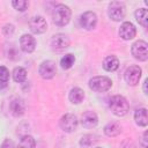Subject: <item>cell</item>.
<instances>
[{"label": "cell", "instance_id": "6da1fadb", "mask_svg": "<svg viewBox=\"0 0 148 148\" xmlns=\"http://www.w3.org/2000/svg\"><path fill=\"white\" fill-rule=\"evenodd\" d=\"M71 15H72V12L68 6L64 3H58L54 6L53 12H52L53 23L58 27H65L66 24H68L71 20Z\"/></svg>", "mask_w": 148, "mask_h": 148}, {"label": "cell", "instance_id": "7a4b0ae2", "mask_svg": "<svg viewBox=\"0 0 148 148\" xmlns=\"http://www.w3.org/2000/svg\"><path fill=\"white\" fill-rule=\"evenodd\" d=\"M109 108L111 110V112L117 116V117H123L125 114H127L128 110H130V104L126 101V98L121 95H114L110 98L109 102Z\"/></svg>", "mask_w": 148, "mask_h": 148}, {"label": "cell", "instance_id": "3957f363", "mask_svg": "<svg viewBox=\"0 0 148 148\" xmlns=\"http://www.w3.org/2000/svg\"><path fill=\"white\" fill-rule=\"evenodd\" d=\"M89 88L96 92H104L108 91L111 86L112 81L108 76H94L89 80Z\"/></svg>", "mask_w": 148, "mask_h": 148}, {"label": "cell", "instance_id": "277c9868", "mask_svg": "<svg viewBox=\"0 0 148 148\" xmlns=\"http://www.w3.org/2000/svg\"><path fill=\"white\" fill-rule=\"evenodd\" d=\"M126 14V7L124 2L121 1H112L109 3V9H108V15L112 21H121L125 17Z\"/></svg>", "mask_w": 148, "mask_h": 148}, {"label": "cell", "instance_id": "5b68a950", "mask_svg": "<svg viewBox=\"0 0 148 148\" xmlns=\"http://www.w3.org/2000/svg\"><path fill=\"white\" fill-rule=\"evenodd\" d=\"M132 56L139 61H146L148 59V44L145 40H136L131 49Z\"/></svg>", "mask_w": 148, "mask_h": 148}, {"label": "cell", "instance_id": "8992f818", "mask_svg": "<svg viewBox=\"0 0 148 148\" xmlns=\"http://www.w3.org/2000/svg\"><path fill=\"white\" fill-rule=\"evenodd\" d=\"M77 124H79V120L76 118V116L72 114V113H66L64 114L60 120H59V125H60V128L66 132V133H72L76 130L77 127Z\"/></svg>", "mask_w": 148, "mask_h": 148}, {"label": "cell", "instance_id": "52a82bcc", "mask_svg": "<svg viewBox=\"0 0 148 148\" xmlns=\"http://www.w3.org/2000/svg\"><path fill=\"white\" fill-rule=\"evenodd\" d=\"M141 74H142L141 68L139 66H136V65H132V66H130L125 71L124 77H125V81H126L127 84H130V86H136L139 83V81H140Z\"/></svg>", "mask_w": 148, "mask_h": 148}, {"label": "cell", "instance_id": "ba28073f", "mask_svg": "<svg viewBox=\"0 0 148 148\" xmlns=\"http://www.w3.org/2000/svg\"><path fill=\"white\" fill-rule=\"evenodd\" d=\"M29 29L32 34L40 35L44 34L47 30V23L46 20L43 16H34L29 21Z\"/></svg>", "mask_w": 148, "mask_h": 148}, {"label": "cell", "instance_id": "9c48e42d", "mask_svg": "<svg viewBox=\"0 0 148 148\" xmlns=\"http://www.w3.org/2000/svg\"><path fill=\"white\" fill-rule=\"evenodd\" d=\"M69 38L65 34H57L51 39V47L56 52H61L69 46Z\"/></svg>", "mask_w": 148, "mask_h": 148}, {"label": "cell", "instance_id": "30bf717a", "mask_svg": "<svg viewBox=\"0 0 148 148\" xmlns=\"http://www.w3.org/2000/svg\"><path fill=\"white\" fill-rule=\"evenodd\" d=\"M39 75L44 79V80H50L52 79L56 73H57V67H56V62L52 60H45L40 64L39 66Z\"/></svg>", "mask_w": 148, "mask_h": 148}, {"label": "cell", "instance_id": "8fae6325", "mask_svg": "<svg viewBox=\"0 0 148 148\" xmlns=\"http://www.w3.org/2000/svg\"><path fill=\"white\" fill-rule=\"evenodd\" d=\"M80 24L86 30H92L97 24V15L94 12H86L80 17Z\"/></svg>", "mask_w": 148, "mask_h": 148}, {"label": "cell", "instance_id": "7c38bea8", "mask_svg": "<svg viewBox=\"0 0 148 148\" xmlns=\"http://www.w3.org/2000/svg\"><path fill=\"white\" fill-rule=\"evenodd\" d=\"M136 35V28L133 23L131 22H124L120 28H119V36L124 40H130L133 39Z\"/></svg>", "mask_w": 148, "mask_h": 148}, {"label": "cell", "instance_id": "4fadbf2b", "mask_svg": "<svg viewBox=\"0 0 148 148\" xmlns=\"http://www.w3.org/2000/svg\"><path fill=\"white\" fill-rule=\"evenodd\" d=\"M20 47L25 53L34 52L35 51V47H36V40H35L34 36L32 35H29V34L22 35L21 38H20Z\"/></svg>", "mask_w": 148, "mask_h": 148}, {"label": "cell", "instance_id": "5bb4252c", "mask_svg": "<svg viewBox=\"0 0 148 148\" xmlns=\"http://www.w3.org/2000/svg\"><path fill=\"white\" fill-rule=\"evenodd\" d=\"M97 123H98V117L92 111H87L81 117V124L86 128H92L97 125Z\"/></svg>", "mask_w": 148, "mask_h": 148}, {"label": "cell", "instance_id": "9a60e30c", "mask_svg": "<svg viewBox=\"0 0 148 148\" xmlns=\"http://www.w3.org/2000/svg\"><path fill=\"white\" fill-rule=\"evenodd\" d=\"M9 110L14 117H21L25 111V104L21 98H14L9 104Z\"/></svg>", "mask_w": 148, "mask_h": 148}, {"label": "cell", "instance_id": "2e32d148", "mask_svg": "<svg viewBox=\"0 0 148 148\" xmlns=\"http://www.w3.org/2000/svg\"><path fill=\"white\" fill-rule=\"evenodd\" d=\"M134 120L136 125L146 127L148 125V116H147V109L146 108H140L135 110L134 112Z\"/></svg>", "mask_w": 148, "mask_h": 148}, {"label": "cell", "instance_id": "e0dca14e", "mask_svg": "<svg viewBox=\"0 0 148 148\" xmlns=\"http://www.w3.org/2000/svg\"><path fill=\"white\" fill-rule=\"evenodd\" d=\"M119 67V60L116 56H108L103 61V68L106 72H114Z\"/></svg>", "mask_w": 148, "mask_h": 148}, {"label": "cell", "instance_id": "ac0fdd59", "mask_svg": "<svg viewBox=\"0 0 148 148\" xmlns=\"http://www.w3.org/2000/svg\"><path fill=\"white\" fill-rule=\"evenodd\" d=\"M68 98L73 104H80L84 98V91L79 87L72 88L68 94Z\"/></svg>", "mask_w": 148, "mask_h": 148}, {"label": "cell", "instance_id": "d6986e66", "mask_svg": "<svg viewBox=\"0 0 148 148\" xmlns=\"http://www.w3.org/2000/svg\"><path fill=\"white\" fill-rule=\"evenodd\" d=\"M120 132H121V126L116 121H111L104 126V133L108 136H111V138L117 136L120 134Z\"/></svg>", "mask_w": 148, "mask_h": 148}, {"label": "cell", "instance_id": "ffe728a7", "mask_svg": "<svg viewBox=\"0 0 148 148\" xmlns=\"http://www.w3.org/2000/svg\"><path fill=\"white\" fill-rule=\"evenodd\" d=\"M136 21L139 22V24H141L143 28H147L148 24V10L146 8H139L135 10L134 13Z\"/></svg>", "mask_w": 148, "mask_h": 148}, {"label": "cell", "instance_id": "44dd1931", "mask_svg": "<svg viewBox=\"0 0 148 148\" xmlns=\"http://www.w3.org/2000/svg\"><path fill=\"white\" fill-rule=\"evenodd\" d=\"M35 146H36L35 139H34L31 135L25 134V135H23V136L20 139V141H18L16 148H35Z\"/></svg>", "mask_w": 148, "mask_h": 148}, {"label": "cell", "instance_id": "7402d4cb", "mask_svg": "<svg viewBox=\"0 0 148 148\" xmlns=\"http://www.w3.org/2000/svg\"><path fill=\"white\" fill-rule=\"evenodd\" d=\"M13 80L15 82H18V83H22L27 80V71L23 68V67H15L14 71H13Z\"/></svg>", "mask_w": 148, "mask_h": 148}, {"label": "cell", "instance_id": "603a6c76", "mask_svg": "<svg viewBox=\"0 0 148 148\" xmlns=\"http://www.w3.org/2000/svg\"><path fill=\"white\" fill-rule=\"evenodd\" d=\"M74 62H75V57L72 53H67L60 59V66L62 69H69L74 65Z\"/></svg>", "mask_w": 148, "mask_h": 148}, {"label": "cell", "instance_id": "cb8c5ba5", "mask_svg": "<svg viewBox=\"0 0 148 148\" xmlns=\"http://www.w3.org/2000/svg\"><path fill=\"white\" fill-rule=\"evenodd\" d=\"M96 141L97 140H96V136L95 135H92V134H86V135H83L81 138V140H80L79 143H80V146L82 148H90Z\"/></svg>", "mask_w": 148, "mask_h": 148}, {"label": "cell", "instance_id": "d4e9b609", "mask_svg": "<svg viewBox=\"0 0 148 148\" xmlns=\"http://www.w3.org/2000/svg\"><path fill=\"white\" fill-rule=\"evenodd\" d=\"M9 80V71L5 66H0V88H5Z\"/></svg>", "mask_w": 148, "mask_h": 148}, {"label": "cell", "instance_id": "484cf974", "mask_svg": "<svg viewBox=\"0 0 148 148\" xmlns=\"http://www.w3.org/2000/svg\"><path fill=\"white\" fill-rule=\"evenodd\" d=\"M12 6L18 12H24L28 8L29 3L25 0H14V1H12Z\"/></svg>", "mask_w": 148, "mask_h": 148}, {"label": "cell", "instance_id": "4316f807", "mask_svg": "<svg viewBox=\"0 0 148 148\" xmlns=\"http://www.w3.org/2000/svg\"><path fill=\"white\" fill-rule=\"evenodd\" d=\"M14 25L13 24H6L2 27V34L6 36V37H12V35L14 34Z\"/></svg>", "mask_w": 148, "mask_h": 148}, {"label": "cell", "instance_id": "83f0119b", "mask_svg": "<svg viewBox=\"0 0 148 148\" xmlns=\"http://www.w3.org/2000/svg\"><path fill=\"white\" fill-rule=\"evenodd\" d=\"M120 148H136V146H135V143H134L132 140L127 139V140H125V141L120 145Z\"/></svg>", "mask_w": 148, "mask_h": 148}, {"label": "cell", "instance_id": "f1b7e54d", "mask_svg": "<svg viewBox=\"0 0 148 148\" xmlns=\"http://www.w3.org/2000/svg\"><path fill=\"white\" fill-rule=\"evenodd\" d=\"M0 148H15V146H14V142L10 139H5V141L2 142Z\"/></svg>", "mask_w": 148, "mask_h": 148}, {"label": "cell", "instance_id": "f546056e", "mask_svg": "<svg viewBox=\"0 0 148 148\" xmlns=\"http://www.w3.org/2000/svg\"><path fill=\"white\" fill-rule=\"evenodd\" d=\"M147 132H143L142 134V138H141V142H140V146L141 148H147L148 147V143H147Z\"/></svg>", "mask_w": 148, "mask_h": 148}, {"label": "cell", "instance_id": "4dcf8cb0", "mask_svg": "<svg viewBox=\"0 0 148 148\" xmlns=\"http://www.w3.org/2000/svg\"><path fill=\"white\" fill-rule=\"evenodd\" d=\"M147 82H148V80L146 79V80L143 81V92H145L146 95H147V92H148V91H147Z\"/></svg>", "mask_w": 148, "mask_h": 148}, {"label": "cell", "instance_id": "1f68e13d", "mask_svg": "<svg viewBox=\"0 0 148 148\" xmlns=\"http://www.w3.org/2000/svg\"><path fill=\"white\" fill-rule=\"evenodd\" d=\"M96 148H101V147H96Z\"/></svg>", "mask_w": 148, "mask_h": 148}]
</instances>
